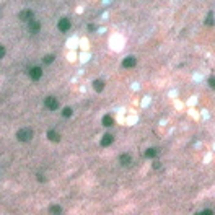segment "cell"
<instances>
[{
  "label": "cell",
  "mask_w": 215,
  "mask_h": 215,
  "mask_svg": "<svg viewBox=\"0 0 215 215\" xmlns=\"http://www.w3.org/2000/svg\"><path fill=\"white\" fill-rule=\"evenodd\" d=\"M113 124H114V121H113V117H111V116H104V117H103V126L111 127Z\"/></svg>",
  "instance_id": "cell-13"
},
{
  "label": "cell",
  "mask_w": 215,
  "mask_h": 215,
  "mask_svg": "<svg viewBox=\"0 0 215 215\" xmlns=\"http://www.w3.org/2000/svg\"><path fill=\"white\" fill-rule=\"evenodd\" d=\"M93 87H95V90H96V91H103V88H104V82H103V80H95Z\"/></svg>",
  "instance_id": "cell-12"
},
{
  "label": "cell",
  "mask_w": 215,
  "mask_h": 215,
  "mask_svg": "<svg viewBox=\"0 0 215 215\" xmlns=\"http://www.w3.org/2000/svg\"><path fill=\"white\" fill-rule=\"evenodd\" d=\"M70 114H72V109H70V108H65L64 111H62V116H64V117H65V116H70Z\"/></svg>",
  "instance_id": "cell-18"
},
{
  "label": "cell",
  "mask_w": 215,
  "mask_h": 215,
  "mask_svg": "<svg viewBox=\"0 0 215 215\" xmlns=\"http://www.w3.org/2000/svg\"><path fill=\"white\" fill-rule=\"evenodd\" d=\"M57 106H59V101H57L54 96H47V98H46V108H49V109H57Z\"/></svg>",
  "instance_id": "cell-3"
},
{
  "label": "cell",
  "mask_w": 215,
  "mask_h": 215,
  "mask_svg": "<svg viewBox=\"0 0 215 215\" xmlns=\"http://www.w3.org/2000/svg\"><path fill=\"white\" fill-rule=\"evenodd\" d=\"M209 85H210V88L215 90V77H210L209 78Z\"/></svg>",
  "instance_id": "cell-19"
},
{
  "label": "cell",
  "mask_w": 215,
  "mask_h": 215,
  "mask_svg": "<svg viewBox=\"0 0 215 215\" xmlns=\"http://www.w3.org/2000/svg\"><path fill=\"white\" fill-rule=\"evenodd\" d=\"M20 20L30 23V21L33 20V12H31V10H23V12L20 13Z\"/></svg>",
  "instance_id": "cell-6"
},
{
  "label": "cell",
  "mask_w": 215,
  "mask_h": 215,
  "mask_svg": "<svg viewBox=\"0 0 215 215\" xmlns=\"http://www.w3.org/2000/svg\"><path fill=\"white\" fill-rule=\"evenodd\" d=\"M156 155H158V150H156V149H147L145 150V156H147V158H155Z\"/></svg>",
  "instance_id": "cell-10"
},
{
  "label": "cell",
  "mask_w": 215,
  "mask_h": 215,
  "mask_svg": "<svg viewBox=\"0 0 215 215\" xmlns=\"http://www.w3.org/2000/svg\"><path fill=\"white\" fill-rule=\"evenodd\" d=\"M70 28V20L69 18H60V21H59V30L60 31H67Z\"/></svg>",
  "instance_id": "cell-7"
},
{
  "label": "cell",
  "mask_w": 215,
  "mask_h": 215,
  "mask_svg": "<svg viewBox=\"0 0 215 215\" xmlns=\"http://www.w3.org/2000/svg\"><path fill=\"white\" fill-rule=\"evenodd\" d=\"M195 215H213V210L205 209V210H202V212H199V213H195Z\"/></svg>",
  "instance_id": "cell-15"
},
{
  "label": "cell",
  "mask_w": 215,
  "mask_h": 215,
  "mask_svg": "<svg viewBox=\"0 0 215 215\" xmlns=\"http://www.w3.org/2000/svg\"><path fill=\"white\" fill-rule=\"evenodd\" d=\"M16 137H18L20 142H30L31 137H33V131L31 129H20L18 134H16Z\"/></svg>",
  "instance_id": "cell-1"
},
{
  "label": "cell",
  "mask_w": 215,
  "mask_h": 215,
  "mask_svg": "<svg viewBox=\"0 0 215 215\" xmlns=\"http://www.w3.org/2000/svg\"><path fill=\"white\" fill-rule=\"evenodd\" d=\"M135 64H137V60H135V57H132V56H129L122 60V67H126V69H131V67H134Z\"/></svg>",
  "instance_id": "cell-5"
},
{
  "label": "cell",
  "mask_w": 215,
  "mask_h": 215,
  "mask_svg": "<svg viewBox=\"0 0 215 215\" xmlns=\"http://www.w3.org/2000/svg\"><path fill=\"white\" fill-rule=\"evenodd\" d=\"M28 73H30V77L33 80H39L42 77V69H41V67H31Z\"/></svg>",
  "instance_id": "cell-2"
},
{
  "label": "cell",
  "mask_w": 215,
  "mask_h": 215,
  "mask_svg": "<svg viewBox=\"0 0 215 215\" xmlns=\"http://www.w3.org/2000/svg\"><path fill=\"white\" fill-rule=\"evenodd\" d=\"M47 138H49V140H54V142H59L60 135L57 132H54V131H49V132H47Z\"/></svg>",
  "instance_id": "cell-11"
},
{
  "label": "cell",
  "mask_w": 215,
  "mask_h": 215,
  "mask_svg": "<svg viewBox=\"0 0 215 215\" xmlns=\"http://www.w3.org/2000/svg\"><path fill=\"white\" fill-rule=\"evenodd\" d=\"M205 25H213V15L212 13H209L207 20H205Z\"/></svg>",
  "instance_id": "cell-16"
},
{
  "label": "cell",
  "mask_w": 215,
  "mask_h": 215,
  "mask_svg": "<svg viewBox=\"0 0 215 215\" xmlns=\"http://www.w3.org/2000/svg\"><path fill=\"white\" fill-rule=\"evenodd\" d=\"M119 163H121L122 166H129L132 163V156L129 153H122L121 156H119Z\"/></svg>",
  "instance_id": "cell-4"
},
{
  "label": "cell",
  "mask_w": 215,
  "mask_h": 215,
  "mask_svg": "<svg viewBox=\"0 0 215 215\" xmlns=\"http://www.w3.org/2000/svg\"><path fill=\"white\" fill-rule=\"evenodd\" d=\"M113 140H114V137L111 135V134H104L103 138H101V145L108 147V145H111V143H113Z\"/></svg>",
  "instance_id": "cell-8"
},
{
  "label": "cell",
  "mask_w": 215,
  "mask_h": 215,
  "mask_svg": "<svg viewBox=\"0 0 215 215\" xmlns=\"http://www.w3.org/2000/svg\"><path fill=\"white\" fill-rule=\"evenodd\" d=\"M28 26H30V31L31 33H39V30H41L39 21H34V20H31L30 23H28Z\"/></svg>",
  "instance_id": "cell-9"
},
{
  "label": "cell",
  "mask_w": 215,
  "mask_h": 215,
  "mask_svg": "<svg viewBox=\"0 0 215 215\" xmlns=\"http://www.w3.org/2000/svg\"><path fill=\"white\" fill-rule=\"evenodd\" d=\"M51 62H54V56H46L44 57V64H51Z\"/></svg>",
  "instance_id": "cell-17"
},
{
  "label": "cell",
  "mask_w": 215,
  "mask_h": 215,
  "mask_svg": "<svg viewBox=\"0 0 215 215\" xmlns=\"http://www.w3.org/2000/svg\"><path fill=\"white\" fill-rule=\"evenodd\" d=\"M49 212H51V213H54V215H60V213H62V209L59 207V205H51Z\"/></svg>",
  "instance_id": "cell-14"
},
{
  "label": "cell",
  "mask_w": 215,
  "mask_h": 215,
  "mask_svg": "<svg viewBox=\"0 0 215 215\" xmlns=\"http://www.w3.org/2000/svg\"><path fill=\"white\" fill-rule=\"evenodd\" d=\"M3 56H5V47H3V46H0V59H2Z\"/></svg>",
  "instance_id": "cell-20"
}]
</instances>
